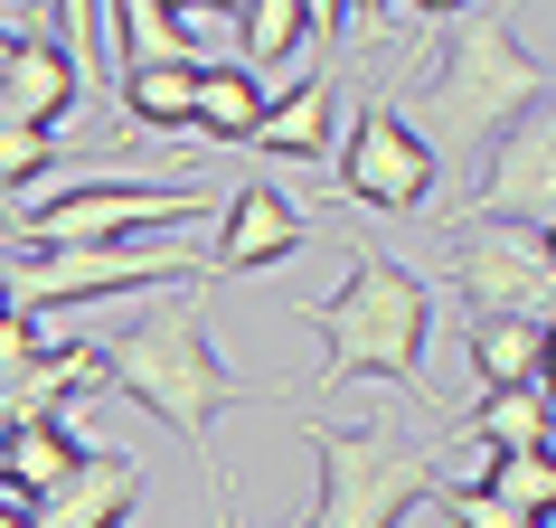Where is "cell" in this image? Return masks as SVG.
I'll list each match as a JSON object with an SVG mask.
<instances>
[{"label":"cell","instance_id":"8fae6325","mask_svg":"<svg viewBox=\"0 0 556 528\" xmlns=\"http://www.w3.org/2000/svg\"><path fill=\"white\" fill-rule=\"evenodd\" d=\"M142 510V453L123 443H86L48 500H29V528H132Z\"/></svg>","mask_w":556,"mask_h":528},{"label":"cell","instance_id":"7402d4cb","mask_svg":"<svg viewBox=\"0 0 556 528\" xmlns=\"http://www.w3.org/2000/svg\"><path fill=\"white\" fill-rule=\"evenodd\" d=\"M66 161L58 133H20V123H0V199H20V189H38V179Z\"/></svg>","mask_w":556,"mask_h":528},{"label":"cell","instance_id":"5bb4252c","mask_svg":"<svg viewBox=\"0 0 556 528\" xmlns=\"http://www.w3.org/2000/svg\"><path fill=\"white\" fill-rule=\"evenodd\" d=\"M76 453H86V435H66L58 415H10V425H0V491L48 500L66 472H76Z\"/></svg>","mask_w":556,"mask_h":528},{"label":"cell","instance_id":"7a4b0ae2","mask_svg":"<svg viewBox=\"0 0 556 528\" xmlns=\"http://www.w3.org/2000/svg\"><path fill=\"white\" fill-rule=\"evenodd\" d=\"M104 350V387L151 406L170 425L189 453H199V481H207V510H227L236 472L217 463V415L227 406H255L264 387L236 378V359L207 340V284H179V293H151L114 340H94Z\"/></svg>","mask_w":556,"mask_h":528},{"label":"cell","instance_id":"3957f363","mask_svg":"<svg viewBox=\"0 0 556 528\" xmlns=\"http://www.w3.org/2000/svg\"><path fill=\"white\" fill-rule=\"evenodd\" d=\"M302 330H321V387H312V406L340 397V387H406L425 397V350H434V284L415 274V264L378 255L368 236H350V284L321 302H293ZM434 406V397H425ZM443 415V406H434Z\"/></svg>","mask_w":556,"mask_h":528},{"label":"cell","instance_id":"9c48e42d","mask_svg":"<svg viewBox=\"0 0 556 528\" xmlns=\"http://www.w3.org/2000/svg\"><path fill=\"white\" fill-rule=\"evenodd\" d=\"M463 217H481V227H547L556 217V104H538L528 123H509L481 151V179H471Z\"/></svg>","mask_w":556,"mask_h":528},{"label":"cell","instance_id":"52a82bcc","mask_svg":"<svg viewBox=\"0 0 556 528\" xmlns=\"http://www.w3.org/2000/svg\"><path fill=\"white\" fill-rule=\"evenodd\" d=\"M443 284L471 322H547L556 312V246L547 227H443Z\"/></svg>","mask_w":556,"mask_h":528},{"label":"cell","instance_id":"484cf974","mask_svg":"<svg viewBox=\"0 0 556 528\" xmlns=\"http://www.w3.org/2000/svg\"><path fill=\"white\" fill-rule=\"evenodd\" d=\"M0 528H29V500L20 491H0Z\"/></svg>","mask_w":556,"mask_h":528},{"label":"cell","instance_id":"ba28073f","mask_svg":"<svg viewBox=\"0 0 556 528\" xmlns=\"http://www.w3.org/2000/svg\"><path fill=\"white\" fill-rule=\"evenodd\" d=\"M330 161H340V199L378 208V217H425V208L443 199V161L425 151V133L396 114V95H368V104L340 123Z\"/></svg>","mask_w":556,"mask_h":528},{"label":"cell","instance_id":"7c38bea8","mask_svg":"<svg viewBox=\"0 0 556 528\" xmlns=\"http://www.w3.org/2000/svg\"><path fill=\"white\" fill-rule=\"evenodd\" d=\"M76 104H86V66H76V48H58L48 29H20L10 76H0V123H20V133H58Z\"/></svg>","mask_w":556,"mask_h":528},{"label":"cell","instance_id":"603a6c76","mask_svg":"<svg viewBox=\"0 0 556 528\" xmlns=\"http://www.w3.org/2000/svg\"><path fill=\"white\" fill-rule=\"evenodd\" d=\"M434 519H443V528H547V519L500 510V500H491V491H471V481H443V491H434Z\"/></svg>","mask_w":556,"mask_h":528},{"label":"cell","instance_id":"277c9868","mask_svg":"<svg viewBox=\"0 0 556 528\" xmlns=\"http://www.w3.org/2000/svg\"><path fill=\"white\" fill-rule=\"evenodd\" d=\"M302 443H312V472H321V491H312V519L302 528H406L415 510H434V491L453 481L443 472V443L425 425H330V415L302 406Z\"/></svg>","mask_w":556,"mask_h":528},{"label":"cell","instance_id":"6da1fadb","mask_svg":"<svg viewBox=\"0 0 556 528\" xmlns=\"http://www.w3.org/2000/svg\"><path fill=\"white\" fill-rule=\"evenodd\" d=\"M528 38H547V10H538V20H519V10H443L434 58H425L415 95L396 104V114L425 133V151H434L443 171H471L509 123H528L547 104L556 76H547V58H538Z\"/></svg>","mask_w":556,"mask_h":528},{"label":"cell","instance_id":"d4e9b609","mask_svg":"<svg viewBox=\"0 0 556 528\" xmlns=\"http://www.w3.org/2000/svg\"><path fill=\"white\" fill-rule=\"evenodd\" d=\"M217 528H245V491H227V510H217ZM293 528H302V510H293Z\"/></svg>","mask_w":556,"mask_h":528},{"label":"cell","instance_id":"d6986e66","mask_svg":"<svg viewBox=\"0 0 556 528\" xmlns=\"http://www.w3.org/2000/svg\"><path fill=\"white\" fill-rule=\"evenodd\" d=\"M463 425L491 443V453H547V387H491Z\"/></svg>","mask_w":556,"mask_h":528},{"label":"cell","instance_id":"9a60e30c","mask_svg":"<svg viewBox=\"0 0 556 528\" xmlns=\"http://www.w3.org/2000/svg\"><path fill=\"white\" fill-rule=\"evenodd\" d=\"M264 123V76L227 58H199V95H189V133H207L217 151H245V133Z\"/></svg>","mask_w":556,"mask_h":528},{"label":"cell","instance_id":"8992f818","mask_svg":"<svg viewBox=\"0 0 556 528\" xmlns=\"http://www.w3.org/2000/svg\"><path fill=\"white\" fill-rule=\"evenodd\" d=\"M10 274V312H76V302H114V293H179V284H207V264L170 255V246H10L0 255Z\"/></svg>","mask_w":556,"mask_h":528},{"label":"cell","instance_id":"44dd1931","mask_svg":"<svg viewBox=\"0 0 556 528\" xmlns=\"http://www.w3.org/2000/svg\"><path fill=\"white\" fill-rule=\"evenodd\" d=\"M114 38H123V66L189 58V48H179V10H170V0H114Z\"/></svg>","mask_w":556,"mask_h":528},{"label":"cell","instance_id":"ffe728a7","mask_svg":"<svg viewBox=\"0 0 556 528\" xmlns=\"http://www.w3.org/2000/svg\"><path fill=\"white\" fill-rule=\"evenodd\" d=\"M471 491H491L500 510H519V519H547L556 510V453H491Z\"/></svg>","mask_w":556,"mask_h":528},{"label":"cell","instance_id":"ac0fdd59","mask_svg":"<svg viewBox=\"0 0 556 528\" xmlns=\"http://www.w3.org/2000/svg\"><path fill=\"white\" fill-rule=\"evenodd\" d=\"M471 378L491 387H547V322H471Z\"/></svg>","mask_w":556,"mask_h":528},{"label":"cell","instance_id":"2e32d148","mask_svg":"<svg viewBox=\"0 0 556 528\" xmlns=\"http://www.w3.org/2000/svg\"><path fill=\"white\" fill-rule=\"evenodd\" d=\"M189 95H199V58H161V66H123V133H189Z\"/></svg>","mask_w":556,"mask_h":528},{"label":"cell","instance_id":"4fadbf2b","mask_svg":"<svg viewBox=\"0 0 556 528\" xmlns=\"http://www.w3.org/2000/svg\"><path fill=\"white\" fill-rule=\"evenodd\" d=\"M340 142V66H312L293 95H264V123L245 133V151L264 161H330Z\"/></svg>","mask_w":556,"mask_h":528},{"label":"cell","instance_id":"cb8c5ba5","mask_svg":"<svg viewBox=\"0 0 556 528\" xmlns=\"http://www.w3.org/2000/svg\"><path fill=\"white\" fill-rule=\"evenodd\" d=\"M48 350V340H38V322L29 312H0V387H20L29 378V359Z\"/></svg>","mask_w":556,"mask_h":528},{"label":"cell","instance_id":"30bf717a","mask_svg":"<svg viewBox=\"0 0 556 528\" xmlns=\"http://www.w3.org/2000/svg\"><path fill=\"white\" fill-rule=\"evenodd\" d=\"M302 246H312V208L283 199L274 179H245V189L217 199V255H207V274H274Z\"/></svg>","mask_w":556,"mask_h":528},{"label":"cell","instance_id":"5b68a950","mask_svg":"<svg viewBox=\"0 0 556 528\" xmlns=\"http://www.w3.org/2000/svg\"><path fill=\"white\" fill-rule=\"evenodd\" d=\"M189 217H217V189H189V179H76L58 199L20 208L10 246H161Z\"/></svg>","mask_w":556,"mask_h":528},{"label":"cell","instance_id":"4316f807","mask_svg":"<svg viewBox=\"0 0 556 528\" xmlns=\"http://www.w3.org/2000/svg\"><path fill=\"white\" fill-rule=\"evenodd\" d=\"M10 48H20V29H0V76H10Z\"/></svg>","mask_w":556,"mask_h":528},{"label":"cell","instance_id":"83f0119b","mask_svg":"<svg viewBox=\"0 0 556 528\" xmlns=\"http://www.w3.org/2000/svg\"><path fill=\"white\" fill-rule=\"evenodd\" d=\"M0 312H10V274H0Z\"/></svg>","mask_w":556,"mask_h":528},{"label":"cell","instance_id":"e0dca14e","mask_svg":"<svg viewBox=\"0 0 556 528\" xmlns=\"http://www.w3.org/2000/svg\"><path fill=\"white\" fill-rule=\"evenodd\" d=\"M330 29V10H312V0H255V10H236V38H245V76H264V66H293L312 38Z\"/></svg>","mask_w":556,"mask_h":528}]
</instances>
